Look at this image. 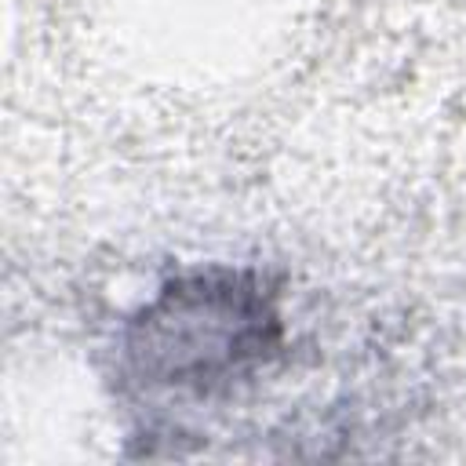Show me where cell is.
Wrapping results in <instances>:
<instances>
[{
  "mask_svg": "<svg viewBox=\"0 0 466 466\" xmlns=\"http://www.w3.org/2000/svg\"><path fill=\"white\" fill-rule=\"evenodd\" d=\"M277 331L269 302L237 277L171 288L142 320L131 353L157 382L208 386L258 357Z\"/></svg>",
  "mask_w": 466,
  "mask_h": 466,
  "instance_id": "obj_1",
  "label": "cell"
}]
</instances>
